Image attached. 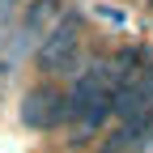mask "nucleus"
<instances>
[{"label":"nucleus","instance_id":"39448f33","mask_svg":"<svg viewBox=\"0 0 153 153\" xmlns=\"http://www.w3.org/2000/svg\"><path fill=\"white\" fill-rule=\"evenodd\" d=\"M149 9H153V0H149Z\"/></svg>","mask_w":153,"mask_h":153},{"label":"nucleus","instance_id":"7ed1b4c3","mask_svg":"<svg viewBox=\"0 0 153 153\" xmlns=\"http://www.w3.org/2000/svg\"><path fill=\"white\" fill-rule=\"evenodd\" d=\"M60 17H64L60 0H30V4H26V13H22V26H17V34H22V47L43 43V38H47V30L60 22Z\"/></svg>","mask_w":153,"mask_h":153},{"label":"nucleus","instance_id":"f03ea898","mask_svg":"<svg viewBox=\"0 0 153 153\" xmlns=\"http://www.w3.org/2000/svg\"><path fill=\"white\" fill-rule=\"evenodd\" d=\"M64 119H68V102H64V94H60V89L38 85V89H30L26 98H22V123H26V128L47 132V128L64 123Z\"/></svg>","mask_w":153,"mask_h":153},{"label":"nucleus","instance_id":"20e7f679","mask_svg":"<svg viewBox=\"0 0 153 153\" xmlns=\"http://www.w3.org/2000/svg\"><path fill=\"white\" fill-rule=\"evenodd\" d=\"M17 4H22V0H0V26L13 17V9H17Z\"/></svg>","mask_w":153,"mask_h":153},{"label":"nucleus","instance_id":"f257e3e1","mask_svg":"<svg viewBox=\"0 0 153 153\" xmlns=\"http://www.w3.org/2000/svg\"><path fill=\"white\" fill-rule=\"evenodd\" d=\"M81 34H85L81 13H64L60 22L47 30V38L38 43V51H34L38 68H43V72H64L76 60V51H81Z\"/></svg>","mask_w":153,"mask_h":153}]
</instances>
